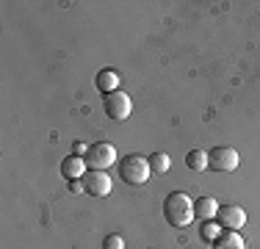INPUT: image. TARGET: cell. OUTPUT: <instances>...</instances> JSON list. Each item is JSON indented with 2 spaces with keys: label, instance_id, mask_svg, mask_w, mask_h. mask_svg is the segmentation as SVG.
Returning <instances> with one entry per match:
<instances>
[{
  "label": "cell",
  "instance_id": "obj_9",
  "mask_svg": "<svg viewBox=\"0 0 260 249\" xmlns=\"http://www.w3.org/2000/svg\"><path fill=\"white\" fill-rule=\"evenodd\" d=\"M94 86L103 97L111 95V91H119V75H116V70H100L94 78Z\"/></svg>",
  "mask_w": 260,
  "mask_h": 249
},
{
  "label": "cell",
  "instance_id": "obj_15",
  "mask_svg": "<svg viewBox=\"0 0 260 249\" xmlns=\"http://www.w3.org/2000/svg\"><path fill=\"white\" fill-rule=\"evenodd\" d=\"M103 249H125V238H122V235H116V233L105 235V241H103Z\"/></svg>",
  "mask_w": 260,
  "mask_h": 249
},
{
  "label": "cell",
  "instance_id": "obj_16",
  "mask_svg": "<svg viewBox=\"0 0 260 249\" xmlns=\"http://www.w3.org/2000/svg\"><path fill=\"white\" fill-rule=\"evenodd\" d=\"M72 155H80V158H86V155H89V144H83V141H75V144H72Z\"/></svg>",
  "mask_w": 260,
  "mask_h": 249
},
{
  "label": "cell",
  "instance_id": "obj_11",
  "mask_svg": "<svg viewBox=\"0 0 260 249\" xmlns=\"http://www.w3.org/2000/svg\"><path fill=\"white\" fill-rule=\"evenodd\" d=\"M210 246H213V249H246L244 238H241V233H230V230H224V233H221Z\"/></svg>",
  "mask_w": 260,
  "mask_h": 249
},
{
  "label": "cell",
  "instance_id": "obj_13",
  "mask_svg": "<svg viewBox=\"0 0 260 249\" xmlns=\"http://www.w3.org/2000/svg\"><path fill=\"white\" fill-rule=\"evenodd\" d=\"M147 161H150V169L155 172V174H166V172L172 169V158L166 152H152Z\"/></svg>",
  "mask_w": 260,
  "mask_h": 249
},
{
  "label": "cell",
  "instance_id": "obj_8",
  "mask_svg": "<svg viewBox=\"0 0 260 249\" xmlns=\"http://www.w3.org/2000/svg\"><path fill=\"white\" fill-rule=\"evenodd\" d=\"M86 158H80V155H70V158L61 161V174H64L67 180H83L86 174Z\"/></svg>",
  "mask_w": 260,
  "mask_h": 249
},
{
  "label": "cell",
  "instance_id": "obj_6",
  "mask_svg": "<svg viewBox=\"0 0 260 249\" xmlns=\"http://www.w3.org/2000/svg\"><path fill=\"white\" fill-rule=\"evenodd\" d=\"M216 222L221 224V230H230V233H241V227L246 224V210L241 208V205H219Z\"/></svg>",
  "mask_w": 260,
  "mask_h": 249
},
{
  "label": "cell",
  "instance_id": "obj_5",
  "mask_svg": "<svg viewBox=\"0 0 260 249\" xmlns=\"http://www.w3.org/2000/svg\"><path fill=\"white\" fill-rule=\"evenodd\" d=\"M208 161L213 172H235L241 164V155L235 147H213L208 152Z\"/></svg>",
  "mask_w": 260,
  "mask_h": 249
},
{
  "label": "cell",
  "instance_id": "obj_14",
  "mask_svg": "<svg viewBox=\"0 0 260 249\" xmlns=\"http://www.w3.org/2000/svg\"><path fill=\"white\" fill-rule=\"evenodd\" d=\"M224 233L221 230V224L216 222V219H208V222H202V227H200V235H202V241H208V244H213L219 235Z\"/></svg>",
  "mask_w": 260,
  "mask_h": 249
},
{
  "label": "cell",
  "instance_id": "obj_2",
  "mask_svg": "<svg viewBox=\"0 0 260 249\" xmlns=\"http://www.w3.org/2000/svg\"><path fill=\"white\" fill-rule=\"evenodd\" d=\"M150 174H152V169L144 155H125L119 161V177L130 185H144L150 180Z\"/></svg>",
  "mask_w": 260,
  "mask_h": 249
},
{
  "label": "cell",
  "instance_id": "obj_4",
  "mask_svg": "<svg viewBox=\"0 0 260 249\" xmlns=\"http://www.w3.org/2000/svg\"><path fill=\"white\" fill-rule=\"evenodd\" d=\"M111 164H119L114 144H108V141H94V144H89V155H86V166H89V169L105 172Z\"/></svg>",
  "mask_w": 260,
  "mask_h": 249
},
{
  "label": "cell",
  "instance_id": "obj_12",
  "mask_svg": "<svg viewBox=\"0 0 260 249\" xmlns=\"http://www.w3.org/2000/svg\"><path fill=\"white\" fill-rule=\"evenodd\" d=\"M185 166H188L191 172H205V169H210L208 152H205V149H191V152L185 155Z\"/></svg>",
  "mask_w": 260,
  "mask_h": 249
},
{
  "label": "cell",
  "instance_id": "obj_1",
  "mask_svg": "<svg viewBox=\"0 0 260 249\" xmlns=\"http://www.w3.org/2000/svg\"><path fill=\"white\" fill-rule=\"evenodd\" d=\"M164 219L172 227H188L194 222V199L183 191H172L164 199Z\"/></svg>",
  "mask_w": 260,
  "mask_h": 249
},
{
  "label": "cell",
  "instance_id": "obj_17",
  "mask_svg": "<svg viewBox=\"0 0 260 249\" xmlns=\"http://www.w3.org/2000/svg\"><path fill=\"white\" fill-rule=\"evenodd\" d=\"M70 191L72 194H80L83 191V180H70Z\"/></svg>",
  "mask_w": 260,
  "mask_h": 249
},
{
  "label": "cell",
  "instance_id": "obj_7",
  "mask_svg": "<svg viewBox=\"0 0 260 249\" xmlns=\"http://www.w3.org/2000/svg\"><path fill=\"white\" fill-rule=\"evenodd\" d=\"M114 183H111L108 172H97V169H89L83 174V191L89 197H108Z\"/></svg>",
  "mask_w": 260,
  "mask_h": 249
},
{
  "label": "cell",
  "instance_id": "obj_3",
  "mask_svg": "<svg viewBox=\"0 0 260 249\" xmlns=\"http://www.w3.org/2000/svg\"><path fill=\"white\" fill-rule=\"evenodd\" d=\"M103 108H105V116L114 122H125L133 111V100H130L127 91H111V95L103 97Z\"/></svg>",
  "mask_w": 260,
  "mask_h": 249
},
{
  "label": "cell",
  "instance_id": "obj_10",
  "mask_svg": "<svg viewBox=\"0 0 260 249\" xmlns=\"http://www.w3.org/2000/svg\"><path fill=\"white\" fill-rule=\"evenodd\" d=\"M216 213H219V202H216L213 197H200L194 199V219H216Z\"/></svg>",
  "mask_w": 260,
  "mask_h": 249
}]
</instances>
